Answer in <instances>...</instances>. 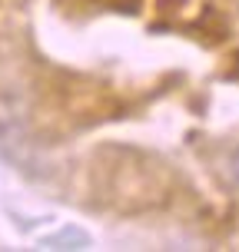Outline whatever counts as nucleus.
Listing matches in <instances>:
<instances>
[{
  "label": "nucleus",
  "mask_w": 239,
  "mask_h": 252,
  "mask_svg": "<svg viewBox=\"0 0 239 252\" xmlns=\"http://www.w3.org/2000/svg\"><path fill=\"white\" fill-rule=\"evenodd\" d=\"M40 246H43V249H87L90 236L83 232V229H76V226H67V229H60V232L47 236Z\"/></svg>",
  "instance_id": "obj_1"
},
{
  "label": "nucleus",
  "mask_w": 239,
  "mask_h": 252,
  "mask_svg": "<svg viewBox=\"0 0 239 252\" xmlns=\"http://www.w3.org/2000/svg\"><path fill=\"white\" fill-rule=\"evenodd\" d=\"M229 169H233V176L239 179V146L233 150V156H229Z\"/></svg>",
  "instance_id": "obj_2"
}]
</instances>
